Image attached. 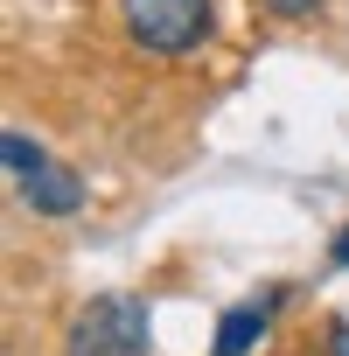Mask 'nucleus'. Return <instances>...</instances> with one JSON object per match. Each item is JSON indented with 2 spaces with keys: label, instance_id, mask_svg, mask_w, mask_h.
Listing matches in <instances>:
<instances>
[{
  "label": "nucleus",
  "instance_id": "obj_1",
  "mask_svg": "<svg viewBox=\"0 0 349 356\" xmlns=\"http://www.w3.org/2000/svg\"><path fill=\"white\" fill-rule=\"evenodd\" d=\"M0 161H8V175H15V189H22L29 210H42V217H70V210H84V182H77V168L49 161L29 133H0Z\"/></svg>",
  "mask_w": 349,
  "mask_h": 356
},
{
  "label": "nucleus",
  "instance_id": "obj_2",
  "mask_svg": "<svg viewBox=\"0 0 349 356\" xmlns=\"http://www.w3.org/2000/svg\"><path fill=\"white\" fill-rule=\"evenodd\" d=\"M63 356H154V335H147V307L140 300H91L70 335H63Z\"/></svg>",
  "mask_w": 349,
  "mask_h": 356
},
{
  "label": "nucleus",
  "instance_id": "obj_3",
  "mask_svg": "<svg viewBox=\"0 0 349 356\" xmlns=\"http://www.w3.org/2000/svg\"><path fill=\"white\" fill-rule=\"evenodd\" d=\"M126 35L154 56H189L210 35V0H119Z\"/></svg>",
  "mask_w": 349,
  "mask_h": 356
},
{
  "label": "nucleus",
  "instance_id": "obj_4",
  "mask_svg": "<svg viewBox=\"0 0 349 356\" xmlns=\"http://www.w3.org/2000/svg\"><path fill=\"white\" fill-rule=\"evenodd\" d=\"M273 300L279 293H266V300H245V307H231L224 321H217V356H245L259 335H266V321H273Z\"/></svg>",
  "mask_w": 349,
  "mask_h": 356
},
{
  "label": "nucleus",
  "instance_id": "obj_5",
  "mask_svg": "<svg viewBox=\"0 0 349 356\" xmlns=\"http://www.w3.org/2000/svg\"><path fill=\"white\" fill-rule=\"evenodd\" d=\"M321 0H266V15H314Z\"/></svg>",
  "mask_w": 349,
  "mask_h": 356
},
{
  "label": "nucleus",
  "instance_id": "obj_6",
  "mask_svg": "<svg viewBox=\"0 0 349 356\" xmlns=\"http://www.w3.org/2000/svg\"><path fill=\"white\" fill-rule=\"evenodd\" d=\"M328 356H349V314L335 321V335H328Z\"/></svg>",
  "mask_w": 349,
  "mask_h": 356
},
{
  "label": "nucleus",
  "instance_id": "obj_7",
  "mask_svg": "<svg viewBox=\"0 0 349 356\" xmlns=\"http://www.w3.org/2000/svg\"><path fill=\"white\" fill-rule=\"evenodd\" d=\"M335 266H349V231H342V238H335Z\"/></svg>",
  "mask_w": 349,
  "mask_h": 356
}]
</instances>
